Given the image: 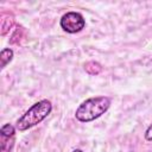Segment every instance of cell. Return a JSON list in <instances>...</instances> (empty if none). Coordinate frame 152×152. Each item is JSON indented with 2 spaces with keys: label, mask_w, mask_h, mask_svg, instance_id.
<instances>
[{
  "label": "cell",
  "mask_w": 152,
  "mask_h": 152,
  "mask_svg": "<svg viewBox=\"0 0 152 152\" xmlns=\"http://www.w3.org/2000/svg\"><path fill=\"white\" fill-rule=\"evenodd\" d=\"M72 152H83V151H82V150H80V148H76V150H74Z\"/></svg>",
  "instance_id": "obj_10"
},
{
  "label": "cell",
  "mask_w": 152,
  "mask_h": 152,
  "mask_svg": "<svg viewBox=\"0 0 152 152\" xmlns=\"http://www.w3.org/2000/svg\"><path fill=\"white\" fill-rule=\"evenodd\" d=\"M0 23H1L0 33H1V36H6L14 25V15L10 12H4V13H1Z\"/></svg>",
  "instance_id": "obj_4"
},
{
  "label": "cell",
  "mask_w": 152,
  "mask_h": 152,
  "mask_svg": "<svg viewBox=\"0 0 152 152\" xmlns=\"http://www.w3.org/2000/svg\"><path fill=\"white\" fill-rule=\"evenodd\" d=\"M110 106V99L107 96L89 97L76 109L75 116L81 122H90L104 114Z\"/></svg>",
  "instance_id": "obj_1"
},
{
  "label": "cell",
  "mask_w": 152,
  "mask_h": 152,
  "mask_svg": "<svg viewBox=\"0 0 152 152\" xmlns=\"http://www.w3.org/2000/svg\"><path fill=\"white\" fill-rule=\"evenodd\" d=\"M0 152H11L14 145V135L0 134Z\"/></svg>",
  "instance_id": "obj_5"
},
{
  "label": "cell",
  "mask_w": 152,
  "mask_h": 152,
  "mask_svg": "<svg viewBox=\"0 0 152 152\" xmlns=\"http://www.w3.org/2000/svg\"><path fill=\"white\" fill-rule=\"evenodd\" d=\"M24 33H25V30L23 26H17V28L14 30L12 37L10 38V44H19L20 40L23 39L24 37Z\"/></svg>",
  "instance_id": "obj_8"
},
{
  "label": "cell",
  "mask_w": 152,
  "mask_h": 152,
  "mask_svg": "<svg viewBox=\"0 0 152 152\" xmlns=\"http://www.w3.org/2000/svg\"><path fill=\"white\" fill-rule=\"evenodd\" d=\"M145 139L147 141H152V125L148 126V128L145 132Z\"/></svg>",
  "instance_id": "obj_9"
},
{
  "label": "cell",
  "mask_w": 152,
  "mask_h": 152,
  "mask_svg": "<svg viewBox=\"0 0 152 152\" xmlns=\"http://www.w3.org/2000/svg\"><path fill=\"white\" fill-rule=\"evenodd\" d=\"M61 27L68 33H76L84 28L86 20L78 12H66L61 18Z\"/></svg>",
  "instance_id": "obj_3"
},
{
  "label": "cell",
  "mask_w": 152,
  "mask_h": 152,
  "mask_svg": "<svg viewBox=\"0 0 152 152\" xmlns=\"http://www.w3.org/2000/svg\"><path fill=\"white\" fill-rule=\"evenodd\" d=\"M84 70L86 72H88L89 75H99L101 71H102V66L99 62H95V61H90V62H87L84 64Z\"/></svg>",
  "instance_id": "obj_6"
},
{
  "label": "cell",
  "mask_w": 152,
  "mask_h": 152,
  "mask_svg": "<svg viewBox=\"0 0 152 152\" xmlns=\"http://www.w3.org/2000/svg\"><path fill=\"white\" fill-rule=\"evenodd\" d=\"M12 58H13V50H11V49H4L1 51V53H0V61H1L0 66H1V69H4L12 61Z\"/></svg>",
  "instance_id": "obj_7"
},
{
  "label": "cell",
  "mask_w": 152,
  "mask_h": 152,
  "mask_svg": "<svg viewBox=\"0 0 152 152\" xmlns=\"http://www.w3.org/2000/svg\"><path fill=\"white\" fill-rule=\"evenodd\" d=\"M52 109V104L49 100L44 99L40 100L38 102H36L34 104H32L28 110H26L21 118L18 119L17 121V129L20 132H24L38 124H40L50 113Z\"/></svg>",
  "instance_id": "obj_2"
}]
</instances>
